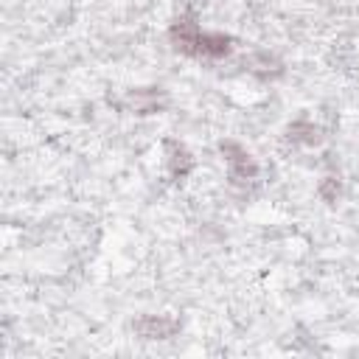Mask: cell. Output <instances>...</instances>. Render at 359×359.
<instances>
[{
  "mask_svg": "<svg viewBox=\"0 0 359 359\" xmlns=\"http://www.w3.org/2000/svg\"><path fill=\"white\" fill-rule=\"evenodd\" d=\"M222 154H224L230 180H236V182H252V180L258 177V165H255V160H252L250 151L241 149L238 143H233V140L222 143Z\"/></svg>",
  "mask_w": 359,
  "mask_h": 359,
  "instance_id": "obj_1",
  "label": "cell"
},
{
  "mask_svg": "<svg viewBox=\"0 0 359 359\" xmlns=\"http://www.w3.org/2000/svg\"><path fill=\"white\" fill-rule=\"evenodd\" d=\"M126 104H129L135 112L149 115V112H160V109L168 104V95H165V90H160V87H149V90H135V93H129Z\"/></svg>",
  "mask_w": 359,
  "mask_h": 359,
  "instance_id": "obj_2",
  "label": "cell"
},
{
  "mask_svg": "<svg viewBox=\"0 0 359 359\" xmlns=\"http://www.w3.org/2000/svg\"><path fill=\"white\" fill-rule=\"evenodd\" d=\"M135 328L140 331V337L143 339H165V337H171L180 325H177V320H171V317H165V314H146V317H140L137 323H135Z\"/></svg>",
  "mask_w": 359,
  "mask_h": 359,
  "instance_id": "obj_3",
  "label": "cell"
},
{
  "mask_svg": "<svg viewBox=\"0 0 359 359\" xmlns=\"http://www.w3.org/2000/svg\"><path fill=\"white\" fill-rule=\"evenodd\" d=\"M165 168L174 180H182L191 168H194V157L191 151L182 146V143H168V151H165Z\"/></svg>",
  "mask_w": 359,
  "mask_h": 359,
  "instance_id": "obj_4",
  "label": "cell"
},
{
  "mask_svg": "<svg viewBox=\"0 0 359 359\" xmlns=\"http://www.w3.org/2000/svg\"><path fill=\"white\" fill-rule=\"evenodd\" d=\"M289 140L300 146H317L323 140V129L311 118H297L294 123H289Z\"/></svg>",
  "mask_w": 359,
  "mask_h": 359,
  "instance_id": "obj_5",
  "label": "cell"
},
{
  "mask_svg": "<svg viewBox=\"0 0 359 359\" xmlns=\"http://www.w3.org/2000/svg\"><path fill=\"white\" fill-rule=\"evenodd\" d=\"M247 65H250L252 73H261V76H275V73H280V62H275V56H269V53H255Z\"/></svg>",
  "mask_w": 359,
  "mask_h": 359,
  "instance_id": "obj_6",
  "label": "cell"
},
{
  "mask_svg": "<svg viewBox=\"0 0 359 359\" xmlns=\"http://www.w3.org/2000/svg\"><path fill=\"white\" fill-rule=\"evenodd\" d=\"M320 196L325 202H337L339 199V180L337 177H325L323 185H320Z\"/></svg>",
  "mask_w": 359,
  "mask_h": 359,
  "instance_id": "obj_7",
  "label": "cell"
}]
</instances>
